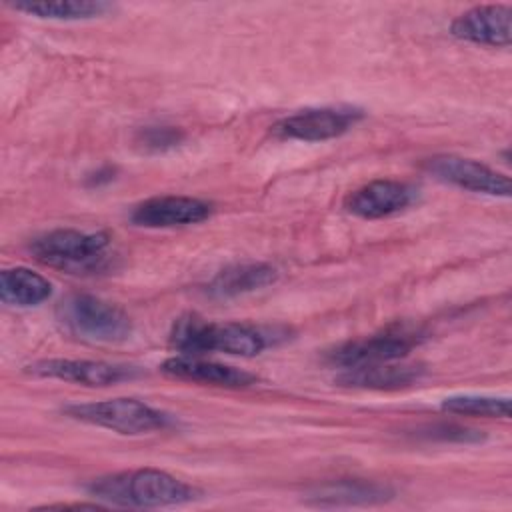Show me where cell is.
Instances as JSON below:
<instances>
[{"label":"cell","mask_w":512,"mask_h":512,"mask_svg":"<svg viewBox=\"0 0 512 512\" xmlns=\"http://www.w3.org/2000/svg\"><path fill=\"white\" fill-rule=\"evenodd\" d=\"M90 492L112 504L132 508L176 506L194 500L198 494L186 482L156 468H140L100 478L90 486Z\"/></svg>","instance_id":"6da1fadb"},{"label":"cell","mask_w":512,"mask_h":512,"mask_svg":"<svg viewBox=\"0 0 512 512\" xmlns=\"http://www.w3.org/2000/svg\"><path fill=\"white\" fill-rule=\"evenodd\" d=\"M170 342L188 356L224 352L232 356H256L268 346V338L250 324H216L198 316H184L174 322Z\"/></svg>","instance_id":"7a4b0ae2"},{"label":"cell","mask_w":512,"mask_h":512,"mask_svg":"<svg viewBox=\"0 0 512 512\" xmlns=\"http://www.w3.org/2000/svg\"><path fill=\"white\" fill-rule=\"evenodd\" d=\"M108 244L110 236L106 232L58 228L36 236L30 242V252L42 264L80 274L100 270L104 266Z\"/></svg>","instance_id":"3957f363"},{"label":"cell","mask_w":512,"mask_h":512,"mask_svg":"<svg viewBox=\"0 0 512 512\" xmlns=\"http://www.w3.org/2000/svg\"><path fill=\"white\" fill-rule=\"evenodd\" d=\"M58 318L68 332L90 342L114 344L132 332V322L122 308L90 294H72L62 300Z\"/></svg>","instance_id":"277c9868"},{"label":"cell","mask_w":512,"mask_h":512,"mask_svg":"<svg viewBox=\"0 0 512 512\" xmlns=\"http://www.w3.org/2000/svg\"><path fill=\"white\" fill-rule=\"evenodd\" d=\"M66 416L94 424L118 434H148L168 426V416L134 398H112L102 402L70 404L64 408Z\"/></svg>","instance_id":"5b68a950"},{"label":"cell","mask_w":512,"mask_h":512,"mask_svg":"<svg viewBox=\"0 0 512 512\" xmlns=\"http://www.w3.org/2000/svg\"><path fill=\"white\" fill-rule=\"evenodd\" d=\"M422 334L408 326H390L378 334L348 340L336 348H332L326 358L332 366H340L344 370L370 366L378 362L402 360L408 352L422 342Z\"/></svg>","instance_id":"8992f818"},{"label":"cell","mask_w":512,"mask_h":512,"mask_svg":"<svg viewBox=\"0 0 512 512\" xmlns=\"http://www.w3.org/2000/svg\"><path fill=\"white\" fill-rule=\"evenodd\" d=\"M426 170L440 182L458 186L462 190L488 194V196H510L512 184L506 174H500L492 170L490 166L472 160L462 158L454 154L434 156L426 162Z\"/></svg>","instance_id":"52a82bcc"},{"label":"cell","mask_w":512,"mask_h":512,"mask_svg":"<svg viewBox=\"0 0 512 512\" xmlns=\"http://www.w3.org/2000/svg\"><path fill=\"white\" fill-rule=\"evenodd\" d=\"M360 118H362V112L356 108H342V106L306 108L292 116L282 118L274 126V132L282 138H292L302 142H322V140L342 136Z\"/></svg>","instance_id":"ba28073f"},{"label":"cell","mask_w":512,"mask_h":512,"mask_svg":"<svg viewBox=\"0 0 512 512\" xmlns=\"http://www.w3.org/2000/svg\"><path fill=\"white\" fill-rule=\"evenodd\" d=\"M452 36L484 44V46H510L512 40V8L506 4L474 6L454 18L450 26Z\"/></svg>","instance_id":"9c48e42d"},{"label":"cell","mask_w":512,"mask_h":512,"mask_svg":"<svg viewBox=\"0 0 512 512\" xmlns=\"http://www.w3.org/2000/svg\"><path fill=\"white\" fill-rule=\"evenodd\" d=\"M26 372L40 378H56L72 384L102 388L126 380L132 376V368L116 366L96 360H70V358H46L26 366Z\"/></svg>","instance_id":"30bf717a"},{"label":"cell","mask_w":512,"mask_h":512,"mask_svg":"<svg viewBox=\"0 0 512 512\" xmlns=\"http://www.w3.org/2000/svg\"><path fill=\"white\" fill-rule=\"evenodd\" d=\"M212 204L192 196H154L140 202L132 222L144 228H174L202 222L210 216Z\"/></svg>","instance_id":"8fae6325"},{"label":"cell","mask_w":512,"mask_h":512,"mask_svg":"<svg viewBox=\"0 0 512 512\" xmlns=\"http://www.w3.org/2000/svg\"><path fill=\"white\" fill-rule=\"evenodd\" d=\"M414 198V190L398 180H374L350 192L344 208L364 220H376L404 210Z\"/></svg>","instance_id":"7c38bea8"},{"label":"cell","mask_w":512,"mask_h":512,"mask_svg":"<svg viewBox=\"0 0 512 512\" xmlns=\"http://www.w3.org/2000/svg\"><path fill=\"white\" fill-rule=\"evenodd\" d=\"M162 372L178 380L198 382V384L218 386V388H246L258 380L254 374L246 370L210 362L200 356H188V354L168 358L162 364Z\"/></svg>","instance_id":"4fadbf2b"},{"label":"cell","mask_w":512,"mask_h":512,"mask_svg":"<svg viewBox=\"0 0 512 512\" xmlns=\"http://www.w3.org/2000/svg\"><path fill=\"white\" fill-rule=\"evenodd\" d=\"M424 374V366L420 362H404L390 360L378 362L370 366L348 368L338 376L342 386L350 388H364V390H398L412 386Z\"/></svg>","instance_id":"5bb4252c"},{"label":"cell","mask_w":512,"mask_h":512,"mask_svg":"<svg viewBox=\"0 0 512 512\" xmlns=\"http://www.w3.org/2000/svg\"><path fill=\"white\" fill-rule=\"evenodd\" d=\"M392 496V490L372 480H336L316 486L310 492V502L316 506H356V504H378Z\"/></svg>","instance_id":"9a60e30c"},{"label":"cell","mask_w":512,"mask_h":512,"mask_svg":"<svg viewBox=\"0 0 512 512\" xmlns=\"http://www.w3.org/2000/svg\"><path fill=\"white\" fill-rule=\"evenodd\" d=\"M276 270L270 264H234L220 270L208 284V294L218 298H232L266 288L276 282Z\"/></svg>","instance_id":"2e32d148"},{"label":"cell","mask_w":512,"mask_h":512,"mask_svg":"<svg viewBox=\"0 0 512 512\" xmlns=\"http://www.w3.org/2000/svg\"><path fill=\"white\" fill-rule=\"evenodd\" d=\"M52 294V284L38 272L16 266L6 268L0 274V298L10 306H38Z\"/></svg>","instance_id":"e0dca14e"},{"label":"cell","mask_w":512,"mask_h":512,"mask_svg":"<svg viewBox=\"0 0 512 512\" xmlns=\"http://www.w3.org/2000/svg\"><path fill=\"white\" fill-rule=\"evenodd\" d=\"M10 8L44 18V20H92L108 12L112 6L108 2H92V0H54V2H8Z\"/></svg>","instance_id":"ac0fdd59"},{"label":"cell","mask_w":512,"mask_h":512,"mask_svg":"<svg viewBox=\"0 0 512 512\" xmlns=\"http://www.w3.org/2000/svg\"><path fill=\"white\" fill-rule=\"evenodd\" d=\"M442 410L464 416H482V418H510V400L496 396H478V394H460L442 400Z\"/></svg>","instance_id":"d6986e66"},{"label":"cell","mask_w":512,"mask_h":512,"mask_svg":"<svg viewBox=\"0 0 512 512\" xmlns=\"http://www.w3.org/2000/svg\"><path fill=\"white\" fill-rule=\"evenodd\" d=\"M180 140H182V132L170 126H150V128H144L138 136V144L144 150H152V152L172 148Z\"/></svg>","instance_id":"ffe728a7"}]
</instances>
